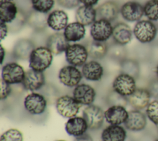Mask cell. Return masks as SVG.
<instances>
[{
	"mask_svg": "<svg viewBox=\"0 0 158 141\" xmlns=\"http://www.w3.org/2000/svg\"><path fill=\"white\" fill-rule=\"evenodd\" d=\"M28 59L31 69L43 72L51 66L53 54L48 47L39 46L33 49Z\"/></svg>",
	"mask_w": 158,
	"mask_h": 141,
	"instance_id": "6da1fadb",
	"label": "cell"
},
{
	"mask_svg": "<svg viewBox=\"0 0 158 141\" xmlns=\"http://www.w3.org/2000/svg\"><path fill=\"white\" fill-rule=\"evenodd\" d=\"M133 33L136 39L141 43L153 41L157 34V27L154 22L149 20H140L134 26Z\"/></svg>",
	"mask_w": 158,
	"mask_h": 141,
	"instance_id": "7a4b0ae2",
	"label": "cell"
},
{
	"mask_svg": "<svg viewBox=\"0 0 158 141\" xmlns=\"http://www.w3.org/2000/svg\"><path fill=\"white\" fill-rule=\"evenodd\" d=\"M55 106L59 115L63 118L69 119L78 114L81 105L73 96L62 95L56 100Z\"/></svg>",
	"mask_w": 158,
	"mask_h": 141,
	"instance_id": "3957f363",
	"label": "cell"
},
{
	"mask_svg": "<svg viewBox=\"0 0 158 141\" xmlns=\"http://www.w3.org/2000/svg\"><path fill=\"white\" fill-rule=\"evenodd\" d=\"M112 88L114 91L118 95L128 97L137 88L135 77L122 72L118 74L114 80Z\"/></svg>",
	"mask_w": 158,
	"mask_h": 141,
	"instance_id": "277c9868",
	"label": "cell"
},
{
	"mask_svg": "<svg viewBox=\"0 0 158 141\" xmlns=\"http://www.w3.org/2000/svg\"><path fill=\"white\" fill-rule=\"evenodd\" d=\"M67 62L75 67L83 66L87 61L88 53L87 48L81 44L69 45L65 51Z\"/></svg>",
	"mask_w": 158,
	"mask_h": 141,
	"instance_id": "5b68a950",
	"label": "cell"
},
{
	"mask_svg": "<svg viewBox=\"0 0 158 141\" xmlns=\"http://www.w3.org/2000/svg\"><path fill=\"white\" fill-rule=\"evenodd\" d=\"M25 75L22 66L14 62L6 64L1 70V79L10 85L22 83Z\"/></svg>",
	"mask_w": 158,
	"mask_h": 141,
	"instance_id": "8992f818",
	"label": "cell"
},
{
	"mask_svg": "<svg viewBox=\"0 0 158 141\" xmlns=\"http://www.w3.org/2000/svg\"><path fill=\"white\" fill-rule=\"evenodd\" d=\"M23 105L28 113L33 115H40L45 112L47 108V100L43 95L31 92L25 96Z\"/></svg>",
	"mask_w": 158,
	"mask_h": 141,
	"instance_id": "52a82bcc",
	"label": "cell"
},
{
	"mask_svg": "<svg viewBox=\"0 0 158 141\" xmlns=\"http://www.w3.org/2000/svg\"><path fill=\"white\" fill-rule=\"evenodd\" d=\"M83 117L86 121L88 128L93 130L99 129L105 119L104 111L99 106L93 104L85 108Z\"/></svg>",
	"mask_w": 158,
	"mask_h": 141,
	"instance_id": "ba28073f",
	"label": "cell"
},
{
	"mask_svg": "<svg viewBox=\"0 0 158 141\" xmlns=\"http://www.w3.org/2000/svg\"><path fill=\"white\" fill-rule=\"evenodd\" d=\"M81 72L75 66L68 65L62 67L58 74L59 81L68 87H75L82 79Z\"/></svg>",
	"mask_w": 158,
	"mask_h": 141,
	"instance_id": "9c48e42d",
	"label": "cell"
},
{
	"mask_svg": "<svg viewBox=\"0 0 158 141\" xmlns=\"http://www.w3.org/2000/svg\"><path fill=\"white\" fill-rule=\"evenodd\" d=\"M113 27L110 22L105 19L96 20L91 27L90 34L94 41L104 42L112 35Z\"/></svg>",
	"mask_w": 158,
	"mask_h": 141,
	"instance_id": "30bf717a",
	"label": "cell"
},
{
	"mask_svg": "<svg viewBox=\"0 0 158 141\" xmlns=\"http://www.w3.org/2000/svg\"><path fill=\"white\" fill-rule=\"evenodd\" d=\"M81 105H92L96 98V91L91 85L86 83L78 84L73 91V96Z\"/></svg>",
	"mask_w": 158,
	"mask_h": 141,
	"instance_id": "8fae6325",
	"label": "cell"
},
{
	"mask_svg": "<svg viewBox=\"0 0 158 141\" xmlns=\"http://www.w3.org/2000/svg\"><path fill=\"white\" fill-rule=\"evenodd\" d=\"M146 114L141 110L133 109L128 111V118L124 124L127 129L132 132H139L144 130L147 125Z\"/></svg>",
	"mask_w": 158,
	"mask_h": 141,
	"instance_id": "7c38bea8",
	"label": "cell"
},
{
	"mask_svg": "<svg viewBox=\"0 0 158 141\" xmlns=\"http://www.w3.org/2000/svg\"><path fill=\"white\" fill-rule=\"evenodd\" d=\"M128 115V111L123 105H111L104 111L105 120L111 125L125 124Z\"/></svg>",
	"mask_w": 158,
	"mask_h": 141,
	"instance_id": "4fadbf2b",
	"label": "cell"
},
{
	"mask_svg": "<svg viewBox=\"0 0 158 141\" xmlns=\"http://www.w3.org/2000/svg\"><path fill=\"white\" fill-rule=\"evenodd\" d=\"M120 14L127 21L138 22L144 15L143 6L136 1L127 2L121 7Z\"/></svg>",
	"mask_w": 158,
	"mask_h": 141,
	"instance_id": "5bb4252c",
	"label": "cell"
},
{
	"mask_svg": "<svg viewBox=\"0 0 158 141\" xmlns=\"http://www.w3.org/2000/svg\"><path fill=\"white\" fill-rule=\"evenodd\" d=\"M128 103L135 109H146L151 101V96L148 88H137L135 91L127 97Z\"/></svg>",
	"mask_w": 158,
	"mask_h": 141,
	"instance_id": "9a60e30c",
	"label": "cell"
},
{
	"mask_svg": "<svg viewBox=\"0 0 158 141\" xmlns=\"http://www.w3.org/2000/svg\"><path fill=\"white\" fill-rule=\"evenodd\" d=\"M23 87L29 91L34 92L40 89L45 83V76L43 72L30 69L25 72L22 82Z\"/></svg>",
	"mask_w": 158,
	"mask_h": 141,
	"instance_id": "2e32d148",
	"label": "cell"
},
{
	"mask_svg": "<svg viewBox=\"0 0 158 141\" xmlns=\"http://www.w3.org/2000/svg\"><path fill=\"white\" fill-rule=\"evenodd\" d=\"M88 126L83 117L74 116L68 119L65 124L66 132L71 136L78 137L86 134Z\"/></svg>",
	"mask_w": 158,
	"mask_h": 141,
	"instance_id": "e0dca14e",
	"label": "cell"
},
{
	"mask_svg": "<svg viewBox=\"0 0 158 141\" xmlns=\"http://www.w3.org/2000/svg\"><path fill=\"white\" fill-rule=\"evenodd\" d=\"M133 34L131 28L125 23H117L113 27L112 37L114 41L120 45L123 46L129 43L132 39Z\"/></svg>",
	"mask_w": 158,
	"mask_h": 141,
	"instance_id": "ac0fdd59",
	"label": "cell"
},
{
	"mask_svg": "<svg viewBox=\"0 0 158 141\" xmlns=\"http://www.w3.org/2000/svg\"><path fill=\"white\" fill-rule=\"evenodd\" d=\"M83 77L89 81H99L104 74V69L98 61L92 60L86 62L81 69Z\"/></svg>",
	"mask_w": 158,
	"mask_h": 141,
	"instance_id": "d6986e66",
	"label": "cell"
},
{
	"mask_svg": "<svg viewBox=\"0 0 158 141\" xmlns=\"http://www.w3.org/2000/svg\"><path fill=\"white\" fill-rule=\"evenodd\" d=\"M127 131L121 125L110 124L101 133L102 141H125Z\"/></svg>",
	"mask_w": 158,
	"mask_h": 141,
	"instance_id": "ffe728a7",
	"label": "cell"
},
{
	"mask_svg": "<svg viewBox=\"0 0 158 141\" xmlns=\"http://www.w3.org/2000/svg\"><path fill=\"white\" fill-rule=\"evenodd\" d=\"M68 15L62 10H54L47 17L48 25L53 30L60 31L68 25Z\"/></svg>",
	"mask_w": 158,
	"mask_h": 141,
	"instance_id": "44dd1931",
	"label": "cell"
},
{
	"mask_svg": "<svg viewBox=\"0 0 158 141\" xmlns=\"http://www.w3.org/2000/svg\"><path fill=\"white\" fill-rule=\"evenodd\" d=\"M69 46V41L64 33H56L51 35L47 41V47L54 55H58L65 52Z\"/></svg>",
	"mask_w": 158,
	"mask_h": 141,
	"instance_id": "7402d4cb",
	"label": "cell"
},
{
	"mask_svg": "<svg viewBox=\"0 0 158 141\" xmlns=\"http://www.w3.org/2000/svg\"><path fill=\"white\" fill-rule=\"evenodd\" d=\"M97 11L93 6L83 5L78 8L75 14L77 22L84 26L92 25L95 21Z\"/></svg>",
	"mask_w": 158,
	"mask_h": 141,
	"instance_id": "603a6c76",
	"label": "cell"
},
{
	"mask_svg": "<svg viewBox=\"0 0 158 141\" xmlns=\"http://www.w3.org/2000/svg\"><path fill=\"white\" fill-rule=\"evenodd\" d=\"M85 32V26L78 22H75L70 23L66 26L64 35L69 42H75L83 39Z\"/></svg>",
	"mask_w": 158,
	"mask_h": 141,
	"instance_id": "cb8c5ba5",
	"label": "cell"
},
{
	"mask_svg": "<svg viewBox=\"0 0 158 141\" xmlns=\"http://www.w3.org/2000/svg\"><path fill=\"white\" fill-rule=\"evenodd\" d=\"M96 11L99 19H105L110 22L114 20L119 12L117 5L112 1H107L102 4Z\"/></svg>",
	"mask_w": 158,
	"mask_h": 141,
	"instance_id": "d4e9b609",
	"label": "cell"
},
{
	"mask_svg": "<svg viewBox=\"0 0 158 141\" xmlns=\"http://www.w3.org/2000/svg\"><path fill=\"white\" fill-rule=\"evenodd\" d=\"M1 22L10 23L17 16V8L15 3L11 1L0 2Z\"/></svg>",
	"mask_w": 158,
	"mask_h": 141,
	"instance_id": "484cf974",
	"label": "cell"
},
{
	"mask_svg": "<svg viewBox=\"0 0 158 141\" xmlns=\"http://www.w3.org/2000/svg\"><path fill=\"white\" fill-rule=\"evenodd\" d=\"M33 43L28 40L19 41L14 46V54L19 59L29 58L31 51L33 50Z\"/></svg>",
	"mask_w": 158,
	"mask_h": 141,
	"instance_id": "4316f807",
	"label": "cell"
},
{
	"mask_svg": "<svg viewBox=\"0 0 158 141\" xmlns=\"http://www.w3.org/2000/svg\"><path fill=\"white\" fill-rule=\"evenodd\" d=\"M86 48L89 56L96 59L103 58L107 52V45L104 42L94 40L90 42Z\"/></svg>",
	"mask_w": 158,
	"mask_h": 141,
	"instance_id": "83f0119b",
	"label": "cell"
},
{
	"mask_svg": "<svg viewBox=\"0 0 158 141\" xmlns=\"http://www.w3.org/2000/svg\"><path fill=\"white\" fill-rule=\"evenodd\" d=\"M144 15L148 20L158 21V0H148L143 6Z\"/></svg>",
	"mask_w": 158,
	"mask_h": 141,
	"instance_id": "f1b7e54d",
	"label": "cell"
},
{
	"mask_svg": "<svg viewBox=\"0 0 158 141\" xmlns=\"http://www.w3.org/2000/svg\"><path fill=\"white\" fill-rule=\"evenodd\" d=\"M145 114L152 124L158 126V100L154 99L150 101L146 108Z\"/></svg>",
	"mask_w": 158,
	"mask_h": 141,
	"instance_id": "f546056e",
	"label": "cell"
},
{
	"mask_svg": "<svg viewBox=\"0 0 158 141\" xmlns=\"http://www.w3.org/2000/svg\"><path fill=\"white\" fill-rule=\"evenodd\" d=\"M32 7L35 11L43 14L51 11L54 4V0H31Z\"/></svg>",
	"mask_w": 158,
	"mask_h": 141,
	"instance_id": "4dcf8cb0",
	"label": "cell"
},
{
	"mask_svg": "<svg viewBox=\"0 0 158 141\" xmlns=\"http://www.w3.org/2000/svg\"><path fill=\"white\" fill-rule=\"evenodd\" d=\"M23 137L21 131L11 128L6 130L1 136L0 141H23Z\"/></svg>",
	"mask_w": 158,
	"mask_h": 141,
	"instance_id": "1f68e13d",
	"label": "cell"
},
{
	"mask_svg": "<svg viewBox=\"0 0 158 141\" xmlns=\"http://www.w3.org/2000/svg\"><path fill=\"white\" fill-rule=\"evenodd\" d=\"M30 25L34 28H43L46 27L47 24V18L44 15V14L38 12L33 14L31 15L29 19Z\"/></svg>",
	"mask_w": 158,
	"mask_h": 141,
	"instance_id": "d6a6232c",
	"label": "cell"
},
{
	"mask_svg": "<svg viewBox=\"0 0 158 141\" xmlns=\"http://www.w3.org/2000/svg\"><path fill=\"white\" fill-rule=\"evenodd\" d=\"M123 72L128 74L136 77L139 73V66L138 63L133 60H127L123 62Z\"/></svg>",
	"mask_w": 158,
	"mask_h": 141,
	"instance_id": "836d02e7",
	"label": "cell"
},
{
	"mask_svg": "<svg viewBox=\"0 0 158 141\" xmlns=\"http://www.w3.org/2000/svg\"><path fill=\"white\" fill-rule=\"evenodd\" d=\"M151 94V98L158 100V78L152 79L147 88Z\"/></svg>",
	"mask_w": 158,
	"mask_h": 141,
	"instance_id": "e575fe53",
	"label": "cell"
},
{
	"mask_svg": "<svg viewBox=\"0 0 158 141\" xmlns=\"http://www.w3.org/2000/svg\"><path fill=\"white\" fill-rule=\"evenodd\" d=\"M11 93V87L10 84L6 83L3 80L1 79V100L6 99Z\"/></svg>",
	"mask_w": 158,
	"mask_h": 141,
	"instance_id": "d590c367",
	"label": "cell"
},
{
	"mask_svg": "<svg viewBox=\"0 0 158 141\" xmlns=\"http://www.w3.org/2000/svg\"><path fill=\"white\" fill-rule=\"evenodd\" d=\"M60 6L67 9H73L78 6L80 0H57Z\"/></svg>",
	"mask_w": 158,
	"mask_h": 141,
	"instance_id": "8d00e7d4",
	"label": "cell"
},
{
	"mask_svg": "<svg viewBox=\"0 0 158 141\" xmlns=\"http://www.w3.org/2000/svg\"><path fill=\"white\" fill-rule=\"evenodd\" d=\"M7 32H8V28H7L6 24L4 23V22H1V24H0L1 40H4L6 37V36L7 35Z\"/></svg>",
	"mask_w": 158,
	"mask_h": 141,
	"instance_id": "74e56055",
	"label": "cell"
},
{
	"mask_svg": "<svg viewBox=\"0 0 158 141\" xmlns=\"http://www.w3.org/2000/svg\"><path fill=\"white\" fill-rule=\"evenodd\" d=\"M73 141H93L92 137L87 134H85L78 137H76Z\"/></svg>",
	"mask_w": 158,
	"mask_h": 141,
	"instance_id": "f35d334b",
	"label": "cell"
},
{
	"mask_svg": "<svg viewBox=\"0 0 158 141\" xmlns=\"http://www.w3.org/2000/svg\"><path fill=\"white\" fill-rule=\"evenodd\" d=\"M81 3L86 6H93L98 3L99 0H80Z\"/></svg>",
	"mask_w": 158,
	"mask_h": 141,
	"instance_id": "ab89813d",
	"label": "cell"
},
{
	"mask_svg": "<svg viewBox=\"0 0 158 141\" xmlns=\"http://www.w3.org/2000/svg\"><path fill=\"white\" fill-rule=\"evenodd\" d=\"M5 50L3 48V46H2V45H1V64L3 63V61H4V57H5Z\"/></svg>",
	"mask_w": 158,
	"mask_h": 141,
	"instance_id": "60d3db41",
	"label": "cell"
},
{
	"mask_svg": "<svg viewBox=\"0 0 158 141\" xmlns=\"http://www.w3.org/2000/svg\"><path fill=\"white\" fill-rule=\"evenodd\" d=\"M155 72H156V75L157 78H158V64L157 65V66H156V67Z\"/></svg>",
	"mask_w": 158,
	"mask_h": 141,
	"instance_id": "b9f144b4",
	"label": "cell"
},
{
	"mask_svg": "<svg viewBox=\"0 0 158 141\" xmlns=\"http://www.w3.org/2000/svg\"><path fill=\"white\" fill-rule=\"evenodd\" d=\"M15 0H0V2H4V1H11L13 2Z\"/></svg>",
	"mask_w": 158,
	"mask_h": 141,
	"instance_id": "7bdbcfd3",
	"label": "cell"
},
{
	"mask_svg": "<svg viewBox=\"0 0 158 141\" xmlns=\"http://www.w3.org/2000/svg\"><path fill=\"white\" fill-rule=\"evenodd\" d=\"M56 141H66V140H56Z\"/></svg>",
	"mask_w": 158,
	"mask_h": 141,
	"instance_id": "ee69618b",
	"label": "cell"
},
{
	"mask_svg": "<svg viewBox=\"0 0 158 141\" xmlns=\"http://www.w3.org/2000/svg\"><path fill=\"white\" fill-rule=\"evenodd\" d=\"M155 141H158V139H157V140H156Z\"/></svg>",
	"mask_w": 158,
	"mask_h": 141,
	"instance_id": "f6af8a7d",
	"label": "cell"
},
{
	"mask_svg": "<svg viewBox=\"0 0 158 141\" xmlns=\"http://www.w3.org/2000/svg\"><path fill=\"white\" fill-rule=\"evenodd\" d=\"M157 127H158V126H157Z\"/></svg>",
	"mask_w": 158,
	"mask_h": 141,
	"instance_id": "bcb514c9",
	"label": "cell"
}]
</instances>
